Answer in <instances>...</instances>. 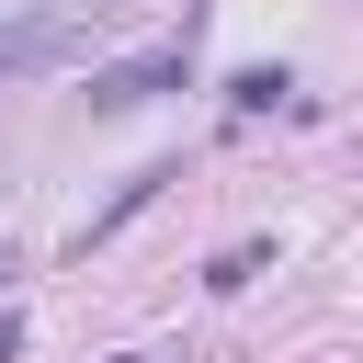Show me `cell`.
Instances as JSON below:
<instances>
[{"instance_id":"cell-1","label":"cell","mask_w":363,"mask_h":363,"mask_svg":"<svg viewBox=\"0 0 363 363\" xmlns=\"http://www.w3.org/2000/svg\"><path fill=\"white\" fill-rule=\"evenodd\" d=\"M182 79H193V23H182L170 45L125 57V68H91V113H136V102H159V91H182Z\"/></svg>"},{"instance_id":"cell-3","label":"cell","mask_w":363,"mask_h":363,"mask_svg":"<svg viewBox=\"0 0 363 363\" xmlns=\"http://www.w3.org/2000/svg\"><path fill=\"white\" fill-rule=\"evenodd\" d=\"M170 182H182V170H170V159H147V170H136V182H113V204H91V216H79V250H102V238H113V227H125V216H136V204H159V193H170Z\"/></svg>"},{"instance_id":"cell-5","label":"cell","mask_w":363,"mask_h":363,"mask_svg":"<svg viewBox=\"0 0 363 363\" xmlns=\"http://www.w3.org/2000/svg\"><path fill=\"white\" fill-rule=\"evenodd\" d=\"M261 261H272V250H261V238H238V250H216V272H204V284H216V295H238Z\"/></svg>"},{"instance_id":"cell-7","label":"cell","mask_w":363,"mask_h":363,"mask_svg":"<svg viewBox=\"0 0 363 363\" xmlns=\"http://www.w3.org/2000/svg\"><path fill=\"white\" fill-rule=\"evenodd\" d=\"M0 284H11V250H0Z\"/></svg>"},{"instance_id":"cell-6","label":"cell","mask_w":363,"mask_h":363,"mask_svg":"<svg viewBox=\"0 0 363 363\" xmlns=\"http://www.w3.org/2000/svg\"><path fill=\"white\" fill-rule=\"evenodd\" d=\"M0 363H23V318L11 306H0Z\"/></svg>"},{"instance_id":"cell-2","label":"cell","mask_w":363,"mask_h":363,"mask_svg":"<svg viewBox=\"0 0 363 363\" xmlns=\"http://www.w3.org/2000/svg\"><path fill=\"white\" fill-rule=\"evenodd\" d=\"M68 45V11H0V79H23V68H45Z\"/></svg>"},{"instance_id":"cell-8","label":"cell","mask_w":363,"mask_h":363,"mask_svg":"<svg viewBox=\"0 0 363 363\" xmlns=\"http://www.w3.org/2000/svg\"><path fill=\"white\" fill-rule=\"evenodd\" d=\"M125 363H147V352H125Z\"/></svg>"},{"instance_id":"cell-4","label":"cell","mask_w":363,"mask_h":363,"mask_svg":"<svg viewBox=\"0 0 363 363\" xmlns=\"http://www.w3.org/2000/svg\"><path fill=\"white\" fill-rule=\"evenodd\" d=\"M284 91H295V79H284V68H238V79H227V102H238V113H272V102H284Z\"/></svg>"}]
</instances>
